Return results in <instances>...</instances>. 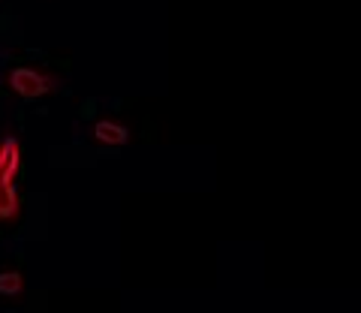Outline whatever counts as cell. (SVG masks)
Instances as JSON below:
<instances>
[{"label": "cell", "mask_w": 361, "mask_h": 313, "mask_svg": "<svg viewBox=\"0 0 361 313\" xmlns=\"http://www.w3.org/2000/svg\"><path fill=\"white\" fill-rule=\"evenodd\" d=\"M94 139L99 145H109V148H118V145L130 142V130L118 124V121H97L94 124Z\"/></svg>", "instance_id": "obj_3"}, {"label": "cell", "mask_w": 361, "mask_h": 313, "mask_svg": "<svg viewBox=\"0 0 361 313\" xmlns=\"http://www.w3.org/2000/svg\"><path fill=\"white\" fill-rule=\"evenodd\" d=\"M21 289H25V277H21V271H4L0 274V295H18Z\"/></svg>", "instance_id": "obj_4"}, {"label": "cell", "mask_w": 361, "mask_h": 313, "mask_svg": "<svg viewBox=\"0 0 361 313\" xmlns=\"http://www.w3.org/2000/svg\"><path fill=\"white\" fill-rule=\"evenodd\" d=\"M9 87L25 99H37V97H45L51 91L54 78L39 73V70H30V66H18V70L9 73Z\"/></svg>", "instance_id": "obj_2"}, {"label": "cell", "mask_w": 361, "mask_h": 313, "mask_svg": "<svg viewBox=\"0 0 361 313\" xmlns=\"http://www.w3.org/2000/svg\"><path fill=\"white\" fill-rule=\"evenodd\" d=\"M18 172H21V145L6 136L0 142V220L18 217Z\"/></svg>", "instance_id": "obj_1"}]
</instances>
